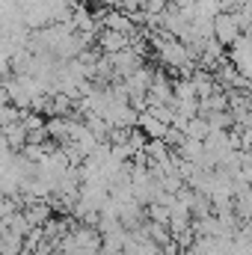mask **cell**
I'll return each instance as SVG.
<instances>
[{
  "instance_id": "30bf717a",
  "label": "cell",
  "mask_w": 252,
  "mask_h": 255,
  "mask_svg": "<svg viewBox=\"0 0 252 255\" xmlns=\"http://www.w3.org/2000/svg\"><path fill=\"white\" fill-rule=\"evenodd\" d=\"M0 130L6 133V139H9V145H12V148H21V145L27 142V128H24V122H21V119L9 122V125L0 128Z\"/></svg>"
},
{
  "instance_id": "277c9868",
  "label": "cell",
  "mask_w": 252,
  "mask_h": 255,
  "mask_svg": "<svg viewBox=\"0 0 252 255\" xmlns=\"http://www.w3.org/2000/svg\"><path fill=\"white\" fill-rule=\"evenodd\" d=\"M145 101H148V104H169V101H172V80H166L160 71H154Z\"/></svg>"
},
{
  "instance_id": "ba28073f",
  "label": "cell",
  "mask_w": 252,
  "mask_h": 255,
  "mask_svg": "<svg viewBox=\"0 0 252 255\" xmlns=\"http://www.w3.org/2000/svg\"><path fill=\"white\" fill-rule=\"evenodd\" d=\"M181 160H187V163H199L202 160V154H205V142L202 139H193V136H184V142L178 145V148H172Z\"/></svg>"
},
{
  "instance_id": "6da1fadb",
  "label": "cell",
  "mask_w": 252,
  "mask_h": 255,
  "mask_svg": "<svg viewBox=\"0 0 252 255\" xmlns=\"http://www.w3.org/2000/svg\"><path fill=\"white\" fill-rule=\"evenodd\" d=\"M241 36H244V30H241L235 12H220V15L214 18V39H217L223 48H232Z\"/></svg>"
},
{
  "instance_id": "8992f818",
  "label": "cell",
  "mask_w": 252,
  "mask_h": 255,
  "mask_svg": "<svg viewBox=\"0 0 252 255\" xmlns=\"http://www.w3.org/2000/svg\"><path fill=\"white\" fill-rule=\"evenodd\" d=\"M136 128H139L148 139H163V136H166V130H169V125H166V122H160V119H157L154 113H148V110H142V113H139Z\"/></svg>"
},
{
  "instance_id": "2e32d148",
  "label": "cell",
  "mask_w": 252,
  "mask_h": 255,
  "mask_svg": "<svg viewBox=\"0 0 252 255\" xmlns=\"http://www.w3.org/2000/svg\"><path fill=\"white\" fill-rule=\"evenodd\" d=\"M0 255H3V244H0Z\"/></svg>"
},
{
  "instance_id": "5bb4252c",
  "label": "cell",
  "mask_w": 252,
  "mask_h": 255,
  "mask_svg": "<svg viewBox=\"0 0 252 255\" xmlns=\"http://www.w3.org/2000/svg\"><path fill=\"white\" fill-rule=\"evenodd\" d=\"M21 107H12V104H0V128H6L9 122H15V119H21Z\"/></svg>"
},
{
  "instance_id": "3957f363",
  "label": "cell",
  "mask_w": 252,
  "mask_h": 255,
  "mask_svg": "<svg viewBox=\"0 0 252 255\" xmlns=\"http://www.w3.org/2000/svg\"><path fill=\"white\" fill-rule=\"evenodd\" d=\"M101 24H104V30H116V33H127V36L136 33V24L130 21V15H127L125 9H107V12H101Z\"/></svg>"
},
{
  "instance_id": "7c38bea8",
  "label": "cell",
  "mask_w": 252,
  "mask_h": 255,
  "mask_svg": "<svg viewBox=\"0 0 252 255\" xmlns=\"http://www.w3.org/2000/svg\"><path fill=\"white\" fill-rule=\"evenodd\" d=\"M208 133H211V125H208V119L199 116V113H196L187 122V128H184V136H193V139H205Z\"/></svg>"
},
{
  "instance_id": "4fadbf2b",
  "label": "cell",
  "mask_w": 252,
  "mask_h": 255,
  "mask_svg": "<svg viewBox=\"0 0 252 255\" xmlns=\"http://www.w3.org/2000/svg\"><path fill=\"white\" fill-rule=\"evenodd\" d=\"M145 220H154V223H166L169 226V208H163L157 202H148L145 205Z\"/></svg>"
},
{
  "instance_id": "5b68a950",
  "label": "cell",
  "mask_w": 252,
  "mask_h": 255,
  "mask_svg": "<svg viewBox=\"0 0 252 255\" xmlns=\"http://www.w3.org/2000/svg\"><path fill=\"white\" fill-rule=\"evenodd\" d=\"M98 48H101V54L125 51V48H130V36L127 33H116V30H101L98 33Z\"/></svg>"
},
{
  "instance_id": "8fae6325",
  "label": "cell",
  "mask_w": 252,
  "mask_h": 255,
  "mask_svg": "<svg viewBox=\"0 0 252 255\" xmlns=\"http://www.w3.org/2000/svg\"><path fill=\"white\" fill-rule=\"evenodd\" d=\"M172 98H175V101H199L196 86H193V80H190V77L172 80Z\"/></svg>"
},
{
  "instance_id": "7a4b0ae2",
  "label": "cell",
  "mask_w": 252,
  "mask_h": 255,
  "mask_svg": "<svg viewBox=\"0 0 252 255\" xmlns=\"http://www.w3.org/2000/svg\"><path fill=\"white\" fill-rule=\"evenodd\" d=\"M110 57V63H113V80H125L127 74H133L142 60H139V54L133 51V48H125V51H116V54H107Z\"/></svg>"
},
{
  "instance_id": "9c48e42d",
  "label": "cell",
  "mask_w": 252,
  "mask_h": 255,
  "mask_svg": "<svg viewBox=\"0 0 252 255\" xmlns=\"http://www.w3.org/2000/svg\"><path fill=\"white\" fill-rule=\"evenodd\" d=\"M142 229H145V235L157 244V247H163L166 241H172V232H169V226L166 223H154V220H145L142 223Z\"/></svg>"
},
{
  "instance_id": "e0dca14e",
  "label": "cell",
  "mask_w": 252,
  "mask_h": 255,
  "mask_svg": "<svg viewBox=\"0 0 252 255\" xmlns=\"http://www.w3.org/2000/svg\"><path fill=\"white\" fill-rule=\"evenodd\" d=\"M157 255H163V253H157Z\"/></svg>"
},
{
  "instance_id": "9a60e30c",
  "label": "cell",
  "mask_w": 252,
  "mask_h": 255,
  "mask_svg": "<svg viewBox=\"0 0 252 255\" xmlns=\"http://www.w3.org/2000/svg\"><path fill=\"white\" fill-rule=\"evenodd\" d=\"M163 142H166L169 148H178V145L184 142V130H178V128H172V125H169L166 136H163Z\"/></svg>"
},
{
  "instance_id": "52a82bcc",
  "label": "cell",
  "mask_w": 252,
  "mask_h": 255,
  "mask_svg": "<svg viewBox=\"0 0 252 255\" xmlns=\"http://www.w3.org/2000/svg\"><path fill=\"white\" fill-rule=\"evenodd\" d=\"M45 130H48V139L65 145L68 142V133H71V116H48Z\"/></svg>"
}]
</instances>
